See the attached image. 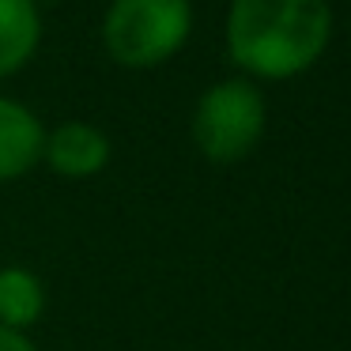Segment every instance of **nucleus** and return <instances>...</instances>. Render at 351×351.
I'll return each instance as SVG.
<instances>
[{"label":"nucleus","instance_id":"f257e3e1","mask_svg":"<svg viewBox=\"0 0 351 351\" xmlns=\"http://www.w3.org/2000/svg\"><path fill=\"white\" fill-rule=\"evenodd\" d=\"M332 42L328 0H230L223 46L238 76L283 84L321 61Z\"/></svg>","mask_w":351,"mask_h":351},{"label":"nucleus","instance_id":"f03ea898","mask_svg":"<svg viewBox=\"0 0 351 351\" xmlns=\"http://www.w3.org/2000/svg\"><path fill=\"white\" fill-rule=\"evenodd\" d=\"M193 23V0H110L99 19V42L117 69L147 72L189 46Z\"/></svg>","mask_w":351,"mask_h":351},{"label":"nucleus","instance_id":"7ed1b4c3","mask_svg":"<svg viewBox=\"0 0 351 351\" xmlns=\"http://www.w3.org/2000/svg\"><path fill=\"white\" fill-rule=\"evenodd\" d=\"M268 129L265 91L245 76H227L204 87L193 106V147L215 167H234L261 144Z\"/></svg>","mask_w":351,"mask_h":351},{"label":"nucleus","instance_id":"20e7f679","mask_svg":"<svg viewBox=\"0 0 351 351\" xmlns=\"http://www.w3.org/2000/svg\"><path fill=\"white\" fill-rule=\"evenodd\" d=\"M114 159V140L95 121H61L46 129L42 167L61 182H91Z\"/></svg>","mask_w":351,"mask_h":351},{"label":"nucleus","instance_id":"39448f33","mask_svg":"<svg viewBox=\"0 0 351 351\" xmlns=\"http://www.w3.org/2000/svg\"><path fill=\"white\" fill-rule=\"evenodd\" d=\"M46 125L23 99L0 91V185L23 182L42 167Z\"/></svg>","mask_w":351,"mask_h":351},{"label":"nucleus","instance_id":"423d86ee","mask_svg":"<svg viewBox=\"0 0 351 351\" xmlns=\"http://www.w3.org/2000/svg\"><path fill=\"white\" fill-rule=\"evenodd\" d=\"M46 38L38 0H0V84L27 69Z\"/></svg>","mask_w":351,"mask_h":351},{"label":"nucleus","instance_id":"0eeeda50","mask_svg":"<svg viewBox=\"0 0 351 351\" xmlns=\"http://www.w3.org/2000/svg\"><path fill=\"white\" fill-rule=\"evenodd\" d=\"M49 306V291L34 268L27 265H0V325L31 332Z\"/></svg>","mask_w":351,"mask_h":351},{"label":"nucleus","instance_id":"6e6552de","mask_svg":"<svg viewBox=\"0 0 351 351\" xmlns=\"http://www.w3.org/2000/svg\"><path fill=\"white\" fill-rule=\"evenodd\" d=\"M0 351H38L31 332H16V328L0 325Z\"/></svg>","mask_w":351,"mask_h":351}]
</instances>
